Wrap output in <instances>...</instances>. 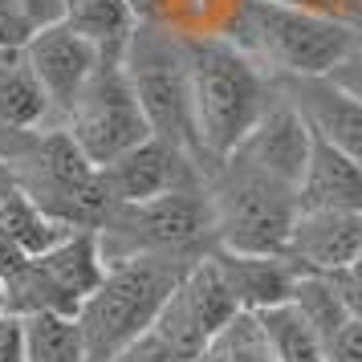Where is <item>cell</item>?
<instances>
[{"label": "cell", "mask_w": 362, "mask_h": 362, "mask_svg": "<svg viewBox=\"0 0 362 362\" xmlns=\"http://www.w3.org/2000/svg\"><path fill=\"white\" fill-rule=\"evenodd\" d=\"M183 53H187L199 163L212 167L264 115V106L277 98V86L224 37H183Z\"/></svg>", "instance_id": "cell-1"}, {"label": "cell", "mask_w": 362, "mask_h": 362, "mask_svg": "<svg viewBox=\"0 0 362 362\" xmlns=\"http://www.w3.org/2000/svg\"><path fill=\"white\" fill-rule=\"evenodd\" d=\"M183 269L187 264L159 261V257H131L106 264L98 285L74 310V329L86 362H110L122 346L143 338L171 289L180 285Z\"/></svg>", "instance_id": "cell-2"}, {"label": "cell", "mask_w": 362, "mask_h": 362, "mask_svg": "<svg viewBox=\"0 0 362 362\" xmlns=\"http://www.w3.org/2000/svg\"><path fill=\"white\" fill-rule=\"evenodd\" d=\"M224 41H232L248 62H257L273 82L317 78L350 57V33L338 21L277 0H245Z\"/></svg>", "instance_id": "cell-3"}, {"label": "cell", "mask_w": 362, "mask_h": 362, "mask_svg": "<svg viewBox=\"0 0 362 362\" xmlns=\"http://www.w3.org/2000/svg\"><path fill=\"white\" fill-rule=\"evenodd\" d=\"M208 224H212V248L228 252H285L289 228L297 216L293 187L269 180L264 171L248 167L236 155L216 159L204 167L199 180Z\"/></svg>", "instance_id": "cell-4"}, {"label": "cell", "mask_w": 362, "mask_h": 362, "mask_svg": "<svg viewBox=\"0 0 362 362\" xmlns=\"http://www.w3.org/2000/svg\"><path fill=\"white\" fill-rule=\"evenodd\" d=\"M0 171L62 228H94L110 208L98 183V167L69 143L62 127H45L4 143Z\"/></svg>", "instance_id": "cell-5"}, {"label": "cell", "mask_w": 362, "mask_h": 362, "mask_svg": "<svg viewBox=\"0 0 362 362\" xmlns=\"http://www.w3.org/2000/svg\"><path fill=\"white\" fill-rule=\"evenodd\" d=\"M102 261H131V257H159V261L196 264L212 252V224L199 187L167 192L139 204H110L94 224Z\"/></svg>", "instance_id": "cell-6"}, {"label": "cell", "mask_w": 362, "mask_h": 362, "mask_svg": "<svg viewBox=\"0 0 362 362\" xmlns=\"http://www.w3.org/2000/svg\"><path fill=\"white\" fill-rule=\"evenodd\" d=\"M118 66H122L127 86L147 118V131L199 163L183 37L163 29V25H151V21H134ZM199 171H204V163H199Z\"/></svg>", "instance_id": "cell-7"}, {"label": "cell", "mask_w": 362, "mask_h": 362, "mask_svg": "<svg viewBox=\"0 0 362 362\" xmlns=\"http://www.w3.org/2000/svg\"><path fill=\"white\" fill-rule=\"evenodd\" d=\"M102 261L94 228H74L37 257H13L0 269V310L8 317L62 313L74 317L82 297L98 285Z\"/></svg>", "instance_id": "cell-8"}, {"label": "cell", "mask_w": 362, "mask_h": 362, "mask_svg": "<svg viewBox=\"0 0 362 362\" xmlns=\"http://www.w3.org/2000/svg\"><path fill=\"white\" fill-rule=\"evenodd\" d=\"M62 131L94 167L110 163L115 155H122L127 147H134L139 139L151 134L118 62H102L90 74L82 94L69 102V110L62 115Z\"/></svg>", "instance_id": "cell-9"}, {"label": "cell", "mask_w": 362, "mask_h": 362, "mask_svg": "<svg viewBox=\"0 0 362 362\" xmlns=\"http://www.w3.org/2000/svg\"><path fill=\"white\" fill-rule=\"evenodd\" d=\"M204 171L196 159H187L163 139H139L134 147L115 155L110 163L98 167V183L106 192V204H139V199H155L167 192H183V187H199Z\"/></svg>", "instance_id": "cell-10"}, {"label": "cell", "mask_w": 362, "mask_h": 362, "mask_svg": "<svg viewBox=\"0 0 362 362\" xmlns=\"http://www.w3.org/2000/svg\"><path fill=\"white\" fill-rule=\"evenodd\" d=\"M21 57H25L29 74L37 78V86H41L57 127H62V115L69 110V102L78 98L82 86L90 82V74L102 66V53L86 37L74 33L66 21H53L45 29H37L21 45Z\"/></svg>", "instance_id": "cell-11"}, {"label": "cell", "mask_w": 362, "mask_h": 362, "mask_svg": "<svg viewBox=\"0 0 362 362\" xmlns=\"http://www.w3.org/2000/svg\"><path fill=\"white\" fill-rule=\"evenodd\" d=\"M277 94L293 106L301 122L310 127L313 139H322L326 147L342 151L346 159L362 167V102L342 90L329 74L317 78H277Z\"/></svg>", "instance_id": "cell-12"}, {"label": "cell", "mask_w": 362, "mask_h": 362, "mask_svg": "<svg viewBox=\"0 0 362 362\" xmlns=\"http://www.w3.org/2000/svg\"><path fill=\"white\" fill-rule=\"evenodd\" d=\"M310 143H313L310 127H305L301 115L277 94L228 155L245 159L248 167H257L269 180H277V183H285V187L297 192V180H301L305 159H310Z\"/></svg>", "instance_id": "cell-13"}, {"label": "cell", "mask_w": 362, "mask_h": 362, "mask_svg": "<svg viewBox=\"0 0 362 362\" xmlns=\"http://www.w3.org/2000/svg\"><path fill=\"white\" fill-rule=\"evenodd\" d=\"M362 245V212H297L285 257L301 273H322V277H342L354 248Z\"/></svg>", "instance_id": "cell-14"}, {"label": "cell", "mask_w": 362, "mask_h": 362, "mask_svg": "<svg viewBox=\"0 0 362 362\" xmlns=\"http://www.w3.org/2000/svg\"><path fill=\"white\" fill-rule=\"evenodd\" d=\"M208 257H212L216 273L224 277L240 313H257L264 305L289 301L297 277H301V269L285 252H228V248H212Z\"/></svg>", "instance_id": "cell-15"}, {"label": "cell", "mask_w": 362, "mask_h": 362, "mask_svg": "<svg viewBox=\"0 0 362 362\" xmlns=\"http://www.w3.org/2000/svg\"><path fill=\"white\" fill-rule=\"evenodd\" d=\"M293 196L297 212H362V167L346 159L342 151L326 147L322 139H313Z\"/></svg>", "instance_id": "cell-16"}, {"label": "cell", "mask_w": 362, "mask_h": 362, "mask_svg": "<svg viewBox=\"0 0 362 362\" xmlns=\"http://www.w3.org/2000/svg\"><path fill=\"white\" fill-rule=\"evenodd\" d=\"M45 127H57V118H53L37 78L29 74L21 49L4 53L0 57V147L13 139L45 131Z\"/></svg>", "instance_id": "cell-17"}, {"label": "cell", "mask_w": 362, "mask_h": 362, "mask_svg": "<svg viewBox=\"0 0 362 362\" xmlns=\"http://www.w3.org/2000/svg\"><path fill=\"white\" fill-rule=\"evenodd\" d=\"M273 362H326V342L293 301H277L252 313Z\"/></svg>", "instance_id": "cell-18"}, {"label": "cell", "mask_w": 362, "mask_h": 362, "mask_svg": "<svg viewBox=\"0 0 362 362\" xmlns=\"http://www.w3.org/2000/svg\"><path fill=\"white\" fill-rule=\"evenodd\" d=\"M62 21L102 53V62H118L134 29V13L127 0H82V4L66 8Z\"/></svg>", "instance_id": "cell-19"}, {"label": "cell", "mask_w": 362, "mask_h": 362, "mask_svg": "<svg viewBox=\"0 0 362 362\" xmlns=\"http://www.w3.org/2000/svg\"><path fill=\"white\" fill-rule=\"evenodd\" d=\"M21 338H25V362H86L74 317L29 313L21 317Z\"/></svg>", "instance_id": "cell-20"}, {"label": "cell", "mask_w": 362, "mask_h": 362, "mask_svg": "<svg viewBox=\"0 0 362 362\" xmlns=\"http://www.w3.org/2000/svg\"><path fill=\"white\" fill-rule=\"evenodd\" d=\"M289 301L310 317V326L322 334V342L326 346H329V338L338 334V326L350 317V310H346V301H342V285H338V277L301 273L297 285H293V293H289Z\"/></svg>", "instance_id": "cell-21"}, {"label": "cell", "mask_w": 362, "mask_h": 362, "mask_svg": "<svg viewBox=\"0 0 362 362\" xmlns=\"http://www.w3.org/2000/svg\"><path fill=\"white\" fill-rule=\"evenodd\" d=\"M196 362H273V354H269L252 313H236L204 342Z\"/></svg>", "instance_id": "cell-22"}, {"label": "cell", "mask_w": 362, "mask_h": 362, "mask_svg": "<svg viewBox=\"0 0 362 362\" xmlns=\"http://www.w3.org/2000/svg\"><path fill=\"white\" fill-rule=\"evenodd\" d=\"M326 362H362V317H346L326 346Z\"/></svg>", "instance_id": "cell-23"}, {"label": "cell", "mask_w": 362, "mask_h": 362, "mask_svg": "<svg viewBox=\"0 0 362 362\" xmlns=\"http://www.w3.org/2000/svg\"><path fill=\"white\" fill-rule=\"evenodd\" d=\"M110 362H175V354H171V350H167V346L147 329L143 338H134L131 346H122Z\"/></svg>", "instance_id": "cell-24"}, {"label": "cell", "mask_w": 362, "mask_h": 362, "mask_svg": "<svg viewBox=\"0 0 362 362\" xmlns=\"http://www.w3.org/2000/svg\"><path fill=\"white\" fill-rule=\"evenodd\" d=\"M13 8L29 21L33 33L45 29V25H53V21H62V0H13Z\"/></svg>", "instance_id": "cell-25"}, {"label": "cell", "mask_w": 362, "mask_h": 362, "mask_svg": "<svg viewBox=\"0 0 362 362\" xmlns=\"http://www.w3.org/2000/svg\"><path fill=\"white\" fill-rule=\"evenodd\" d=\"M0 362H25L21 317H8V313H0Z\"/></svg>", "instance_id": "cell-26"}, {"label": "cell", "mask_w": 362, "mask_h": 362, "mask_svg": "<svg viewBox=\"0 0 362 362\" xmlns=\"http://www.w3.org/2000/svg\"><path fill=\"white\" fill-rule=\"evenodd\" d=\"M329 78L342 86V90H350V94L362 102V62H358V57H342L338 66L329 69Z\"/></svg>", "instance_id": "cell-27"}, {"label": "cell", "mask_w": 362, "mask_h": 362, "mask_svg": "<svg viewBox=\"0 0 362 362\" xmlns=\"http://www.w3.org/2000/svg\"><path fill=\"white\" fill-rule=\"evenodd\" d=\"M342 29L350 33V57H358L362 62V0H354V8L346 13Z\"/></svg>", "instance_id": "cell-28"}, {"label": "cell", "mask_w": 362, "mask_h": 362, "mask_svg": "<svg viewBox=\"0 0 362 362\" xmlns=\"http://www.w3.org/2000/svg\"><path fill=\"white\" fill-rule=\"evenodd\" d=\"M338 285H342V301L350 317H362V285H346V281H338Z\"/></svg>", "instance_id": "cell-29"}, {"label": "cell", "mask_w": 362, "mask_h": 362, "mask_svg": "<svg viewBox=\"0 0 362 362\" xmlns=\"http://www.w3.org/2000/svg\"><path fill=\"white\" fill-rule=\"evenodd\" d=\"M338 281H346V285H362V245L354 248V257H350V264H346V273Z\"/></svg>", "instance_id": "cell-30"}, {"label": "cell", "mask_w": 362, "mask_h": 362, "mask_svg": "<svg viewBox=\"0 0 362 362\" xmlns=\"http://www.w3.org/2000/svg\"><path fill=\"white\" fill-rule=\"evenodd\" d=\"M0 57H4V49H0Z\"/></svg>", "instance_id": "cell-31"}, {"label": "cell", "mask_w": 362, "mask_h": 362, "mask_svg": "<svg viewBox=\"0 0 362 362\" xmlns=\"http://www.w3.org/2000/svg\"><path fill=\"white\" fill-rule=\"evenodd\" d=\"M0 313H4V310H0Z\"/></svg>", "instance_id": "cell-32"}]
</instances>
